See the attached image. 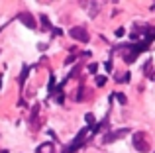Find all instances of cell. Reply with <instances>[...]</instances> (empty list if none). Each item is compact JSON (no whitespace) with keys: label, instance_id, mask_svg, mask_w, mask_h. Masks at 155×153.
<instances>
[{"label":"cell","instance_id":"obj_12","mask_svg":"<svg viewBox=\"0 0 155 153\" xmlns=\"http://www.w3.org/2000/svg\"><path fill=\"white\" fill-rule=\"evenodd\" d=\"M116 98H118V100H120V102H122V104H126V96H124V94H116Z\"/></svg>","mask_w":155,"mask_h":153},{"label":"cell","instance_id":"obj_6","mask_svg":"<svg viewBox=\"0 0 155 153\" xmlns=\"http://www.w3.org/2000/svg\"><path fill=\"white\" fill-rule=\"evenodd\" d=\"M38 114H39V106L35 104V106L31 108V114H30V122H31V126H34V128H38V126H35V120H38Z\"/></svg>","mask_w":155,"mask_h":153},{"label":"cell","instance_id":"obj_11","mask_svg":"<svg viewBox=\"0 0 155 153\" xmlns=\"http://www.w3.org/2000/svg\"><path fill=\"white\" fill-rule=\"evenodd\" d=\"M88 71H91V73L94 75L96 71H98V65H96V63H91V65H88Z\"/></svg>","mask_w":155,"mask_h":153},{"label":"cell","instance_id":"obj_9","mask_svg":"<svg viewBox=\"0 0 155 153\" xmlns=\"http://www.w3.org/2000/svg\"><path fill=\"white\" fill-rule=\"evenodd\" d=\"M41 26L45 28V30H51V24H49V18H47V16H41Z\"/></svg>","mask_w":155,"mask_h":153},{"label":"cell","instance_id":"obj_10","mask_svg":"<svg viewBox=\"0 0 155 153\" xmlns=\"http://www.w3.org/2000/svg\"><path fill=\"white\" fill-rule=\"evenodd\" d=\"M96 84H98V86H104L106 84V76H96Z\"/></svg>","mask_w":155,"mask_h":153},{"label":"cell","instance_id":"obj_7","mask_svg":"<svg viewBox=\"0 0 155 153\" xmlns=\"http://www.w3.org/2000/svg\"><path fill=\"white\" fill-rule=\"evenodd\" d=\"M39 153H53V145L51 143H43V147H39Z\"/></svg>","mask_w":155,"mask_h":153},{"label":"cell","instance_id":"obj_2","mask_svg":"<svg viewBox=\"0 0 155 153\" xmlns=\"http://www.w3.org/2000/svg\"><path fill=\"white\" fill-rule=\"evenodd\" d=\"M71 35L77 39V41H81V43H87V41H88V34H87V30H84V28H81V26L71 28Z\"/></svg>","mask_w":155,"mask_h":153},{"label":"cell","instance_id":"obj_4","mask_svg":"<svg viewBox=\"0 0 155 153\" xmlns=\"http://www.w3.org/2000/svg\"><path fill=\"white\" fill-rule=\"evenodd\" d=\"M20 20H22V24H24V26L31 28V30L35 28V20H34V16H31L30 12H24V14H20Z\"/></svg>","mask_w":155,"mask_h":153},{"label":"cell","instance_id":"obj_5","mask_svg":"<svg viewBox=\"0 0 155 153\" xmlns=\"http://www.w3.org/2000/svg\"><path fill=\"white\" fill-rule=\"evenodd\" d=\"M126 134H128V130H118V132H114V134H108V135H104V143H110L118 138H124Z\"/></svg>","mask_w":155,"mask_h":153},{"label":"cell","instance_id":"obj_15","mask_svg":"<svg viewBox=\"0 0 155 153\" xmlns=\"http://www.w3.org/2000/svg\"><path fill=\"white\" fill-rule=\"evenodd\" d=\"M153 153H155V151H153Z\"/></svg>","mask_w":155,"mask_h":153},{"label":"cell","instance_id":"obj_1","mask_svg":"<svg viewBox=\"0 0 155 153\" xmlns=\"http://www.w3.org/2000/svg\"><path fill=\"white\" fill-rule=\"evenodd\" d=\"M134 147H136L137 151H143V153L149 151V142H147L143 132H137V134L134 135Z\"/></svg>","mask_w":155,"mask_h":153},{"label":"cell","instance_id":"obj_3","mask_svg":"<svg viewBox=\"0 0 155 153\" xmlns=\"http://www.w3.org/2000/svg\"><path fill=\"white\" fill-rule=\"evenodd\" d=\"M84 134H87V130H81L79 132V135H77V139L69 145V149H67V153H71V151H75V149H79L81 147V143H83V139H84Z\"/></svg>","mask_w":155,"mask_h":153},{"label":"cell","instance_id":"obj_14","mask_svg":"<svg viewBox=\"0 0 155 153\" xmlns=\"http://www.w3.org/2000/svg\"><path fill=\"white\" fill-rule=\"evenodd\" d=\"M0 153H8V151H6V149H2V151H0Z\"/></svg>","mask_w":155,"mask_h":153},{"label":"cell","instance_id":"obj_8","mask_svg":"<svg viewBox=\"0 0 155 153\" xmlns=\"http://www.w3.org/2000/svg\"><path fill=\"white\" fill-rule=\"evenodd\" d=\"M84 94H87V90H84V86H81L79 92H77V100H79V102H83V100H84Z\"/></svg>","mask_w":155,"mask_h":153},{"label":"cell","instance_id":"obj_13","mask_svg":"<svg viewBox=\"0 0 155 153\" xmlns=\"http://www.w3.org/2000/svg\"><path fill=\"white\" fill-rule=\"evenodd\" d=\"M87 122L92 124V122H94V116H92V114H87Z\"/></svg>","mask_w":155,"mask_h":153}]
</instances>
